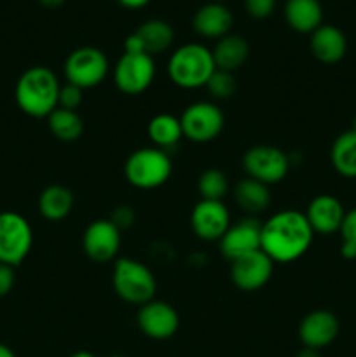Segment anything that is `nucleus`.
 <instances>
[{"label":"nucleus","instance_id":"f257e3e1","mask_svg":"<svg viewBox=\"0 0 356 357\" xmlns=\"http://www.w3.org/2000/svg\"><path fill=\"white\" fill-rule=\"evenodd\" d=\"M313 237L306 215L297 209H285L262 223L260 250L274 264H290L307 253Z\"/></svg>","mask_w":356,"mask_h":357},{"label":"nucleus","instance_id":"f03ea898","mask_svg":"<svg viewBox=\"0 0 356 357\" xmlns=\"http://www.w3.org/2000/svg\"><path fill=\"white\" fill-rule=\"evenodd\" d=\"M58 77L47 66H30L16 82L14 96L21 112L35 119H47L58 108Z\"/></svg>","mask_w":356,"mask_h":357},{"label":"nucleus","instance_id":"7ed1b4c3","mask_svg":"<svg viewBox=\"0 0 356 357\" xmlns=\"http://www.w3.org/2000/svg\"><path fill=\"white\" fill-rule=\"evenodd\" d=\"M215 70L212 51L202 44L180 45L168 61V75L181 89L206 87Z\"/></svg>","mask_w":356,"mask_h":357},{"label":"nucleus","instance_id":"20e7f679","mask_svg":"<svg viewBox=\"0 0 356 357\" xmlns=\"http://www.w3.org/2000/svg\"><path fill=\"white\" fill-rule=\"evenodd\" d=\"M112 284L119 298L140 307L154 300L157 291L154 272L145 264L133 258H119L115 261Z\"/></svg>","mask_w":356,"mask_h":357},{"label":"nucleus","instance_id":"39448f33","mask_svg":"<svg viewBox=\"0 0 356 357\" xmlns=\"http://www.w3.org/2000/svg\"><path fill=\"white\" fill-rule=\"evenodd\" d=\"M173 171L170 155L157 146L138 149L124 164V176L133 187L152 190L166 183Z\"/></svg>","mask_w":356,"mask_h":357},{"label":"nucleus","instance_id":"423d86ee","mask_svg":"<svg viewBox=\"0 0 356 357\" xmlns=\"http://www.w3.org/2000/svg\"><path fill=\"white\" fill-rule=\"evenodd\" d=\"M63 72L70 84L80 87L82 91L91 89L100 86L107 79L108 59L101 49L84 45L70 52L63 65Z\"/></svg>","mask_w":356,"mask_h":357},{"label":"nucleus","instance_id":"0eeeda50","mask_svg":"<svg viewBox=\"0 0 356 357\" xmlns=\"http://www.w3.org/2000/svg\"><path fill=\"white\" fill-rule=\"evenodd\" d=\"M34 244V230L23 215L0 213V264L16 267L28 257Z\"/></svg>","mask_w":356,"mask_h":357},{"label":"nucleus","instance_id":"6e6552de","mask_svg":"<svg viewBox=\"0 0 356 357\" xmlns=\"http://www.w3.org/2000/svg\"><path fill=\"white\" fill-rule=\"evenodd\" d=\"M184 138L194 143H208L218 138L225 126V117L218 105L212 101H195L180 115Z\"/></svg>","mask_w":356,"mask_h":357},{"label":"nucleus","instance_id":"1a4fd4ad","mask_svg":"<svg viewBox=\"0 0 356 357\" xmlns=\"http://www.w3.org/2000/svg\"><path fill=\"white\" fill-rule=\"evenodd\" d=\"M156 79V61L143 52H124L114 66V84L121 93L136 96L152 86Z\"/></svg>","mask_w":356,"mask_h":357},{"label":"nucleus","instance_id":"9d476101","mask_svg":"<svg viewBox=\"0 0 356 357\" xmlns=\"http://www.w3.org/2000/svg\"><path fill=\"white\" fill-rule=\"evenodd\" d=\"M243 169L248 178L265 185H274L285 180L290 171V157L278 146H251L243 155Z\"/></svg>","mask_w":356,"mask_h":357},{"label":"nucleus","instance_id":"9b49d317","mask_svg":"<svg viewBox=\"0 0 356 357\" xmlns=\"http://www.w3.org/2000/svg\"><path fill=\"white\" fill-rule=\"evenodd\" d=\"M274 261L262 250L251 251L230 261V279L243 291H257L272 278Z\"/></svg>","mask_w":356,"mask_h":357},{"label":"nucleus","instance_id":"f8f14e48","mask_svg":"<svg viewBox=\"0 0 356 357\" xmlns=\"http://www.w3.org/2000/svg\"><path fill=\"white\" fill-rule=\"evenodd\" d=\"M136 323L145 337L152 340H168L180 328V316L168 302L150 300L140 307Z\"/></svg>","mask_w":356,"mask_h":357},{"label":"nucleus","instance_id":"ddd939ff","mask_svg":"<svg viewBox=\"0 0 356 357\" xmlns=\"http://www.w3.org/2000/svg\"><path fill=\"white\" fill-rule=\"evenodd\" d=\"M82 248L87 258L96 264L112 261L121 248V230L110 220H96L84 230Z\"/></svg>","mask_w":356,"mask_h":357},{"label":"nucleus","instance_id":"4468645a","mask_svg":"<svg viewBox=\"0 0 356 357\" xmlns=\"http://www.w3.org/2000/svg\"><path fill=\"white\" fill-rule=\"evenodd\" d=\"M230 225L229 209L222 201L201 199L191 213V227L195 236L206 243L222 239Z\"/></svg>","mask_w":356,"mask_h":357},{"label":"nucleus","instance_id":"2eb2a0df","mask_svg":"<svg viewBox=\"0 0 356 357\" xmlns=\"http://www.w3.org/2000/svg\"><path fill=\"white\" fill-rule=\"evenodd\" d=\"M175 40V31L163 20H149L140 24L124 42V52H143L156 56L168 51Z\"/></svg>","mask_w":356,"mask_h":357},{"label":"nucleus","instance_id":"dca6fc26","mask_svg":"<svg viewBox=\"0 0 356 357\" xmlns=\"http://www.w3.org/2000/svg\"><path fill=\"white\" fill-rule=\"evenodd\" d=\"M260 232L262 222H258L255 216H246L234 225H229L222 239L218 241L220 251L227 260L234 261L251 251L260 250Z\"/></svg>","mask_w":356,"mask_h":357},{"label":"nucleus","instance_id":"f3484780","mask_svg":"<svg viewBox=\"0 0 356 357\" xmlns=\"http://www.w3.org/2000/svg\"><path fill=\"white\" fill-rule=\"evenodd\" d=\"M339 330H341V324H339L337 316L334 312H330V310H313L300 321L299 338L304 347L320 351V349L334 344Z\"/></svg>","mask_w":356,"mask_h":357},{"label":"nucleus","instance_id":"a211bd4d","mask_svg":"<svg viewBox=\"0 0 356 357\" xmlns=\"http://www.w3.org/2000/svg\"><path fill=\"white\" fill-rule=\"evenodd\" d=\"M304 215H306L307 222H309L314 234L328 236V234H334L341 230L346 211L344 206H342V202L339 201L337 197L328 194H321L316 195V197L309 202V206H307Z\"/></svg>","mask_w":356,"mask_h":357},{"label":"nucleus","instance_id":"6ab92c4d","mask_svg":"<svg viewBox=\"0 0 356 357\" xmlns=\"http://www.w3.org/2000/svg\"><path fill=\"white\" fill-rule=\"evenodd\" d=\"M234 16L222 2H209L199 7L192 17V28L205 38H222L229 35Z\"/></svg>","mask_w":356,"mask_h":357},{"label":"nucleus","instance_id":"aec40b11","mask_svg":"<svg viewBox=\"0 0 356 357\" xmlns=\"http://www.w3.org/2000/svg\"><path fill=\"white\" fill-rule=\"evenodd\" d=\"M309 47L318 61L325 63V65H335L346 56L348 40L341 28L334 26V24H321L311 33Z\"/></svg>","mask_w":356,"mask_h":357},{"label":"nucleus","instance_id":"412c9836","mask_svg":"<svg viewBox=\"0 0 356 357\" xmlns=\"http://www.w3.org/2000/svg\"><path fill=\"white\" fill-rule=\"evenodd\" d=\"M285 20L299 33H313L323 24V7L320 0H286Z\"/></svg>","mask_w":356,"mask_h":357},{"label":"nucleus","instance_id":"4be33fe9","mask_svg":"<svg viewBox=\"0 0 356 357\" xmlns=\"http://www.w3.org/2000/svg\"><path fill=\"white\" fill-rule=\"evenodd\" d=\"M216 70L234 73L250 58V44L241 35H225L218 38L212 51Z\"/></svg>","mask_w":356,"mask_h":357},{"label":"nucleus","instance_id":"5701e85b","mask_svg":"<svg viewBox=\"0 0 356 357\" xmlns=\"http://www.w3.org/2000/svg\"><path fill=\"white\" fill-rule=\"evenodd\" d=\"M234 199L241 211L248 213V216H257L271 206V190L269 185L246 176L237 181L234 188Z\"/></svg>","mask_w":356,"mask_h":357},{"label":"nucleus","instance_id":"b1692460","mask_svg":"<svg viewBox=\"0 0 356 357\" xmlns=\"http://www.w3.org/2000/svg\"><path fill=\"white\" fill-rule=\"evenodd\" d=\"M73 194L63 185H49L38 197V211L49 222H61L72 213Z\"/></svg>","mask_w":356,"mask_h":357},{"label":"nucleus","instance_id":"393cba45","mask_svg":"<svg viewBox=\"0 0 356 357\" xmlns=\"http://www.w3.org/2000/svg\"><path fill=\"white\" fill-rule=\"evenodd\" d=\"M147 132H149V138L152 139L154 145L164 152L168 149L177 146L180 139L184 138L180 117H175L171 114H157L156 117L150 119Z\"/></svg>","mask_w":356,"mask_h":357},{"label":"nucleus","instance_id":"a878e982","mask_svg":"<svg viewBox=\"0 0 356 357\" xmlns=\"http://www.w3.org/2000/svg\"><path fill=\"white\" fill-rule=\"evenodd\" d=\"M334 169L344 178H356V132L346 131L335 138L330 150Z\"/></svg>","mask_w":356,"mask_h":357},{"label":"nucleus","instance_id":"bb28decb","mask_svg":"<svg viewBox=\"0 0 356 357\" xmlns=\"http://www.w3.org/2000/svg\"><path fill=\"white\" fill-rule=\"evenodd\" d=\"M47 126L54 138L65 143L77 142L84 132L82 117L77 112L65 110L59 107L47 117Z\"/></svg>","mask_w":356,"mask_h":357},{"label":"nucleus","instance_id":"cd10ccee","mask_svg":"<svg viewBox=\"0 0 356 357\" xmlns=\"http://www.w3.org/2000/svg\"><path fill=\"white\" fill-rule=\"evenodd\" d=\"M198 190L201 199L206 201H222L229 192V180L225 173L220 169H206L202 171L198 180Z\"/></svg>","mask_w":356,"mask_h":357},{"label":"nucleus","instance_id":"c85d7f7f","mask_svg":"<svg viewBox=\"0 0 356 357\" xmlns=\"http://www.w3.org/2000/svg\"><path fill=\"white\" fill-rule=\"evenodd\" d=\"M209 94H212L215 100H229L230 96H234L237 89V82L234 73L230 72H223V70H215L213 75L209 77L208 84Z\"/></svg>","mask_w":356,"mask_h":357},{"label":"nucleus","instance_id":"c756f323","mask_svg":"<svg viewBox=\"0 0 356 357\" xmlns=\"http://www.w3.org/2000/svg\"><path fill=\"white\" fill-rule=\"evenodd\" d=\"M84 91L80 87L73 86V84L66 82L65 86L59 87V96H58V107L65 108V110L77 112V108L82 105L84 100Z\"/></svg>","mask_w":356,"mask_h":357},{"label":"nucleus","instance_id":"7c9ffc66","mask_svg":"<svg viewBox=\"0 0 356 357\" xmlns=\"http://www.w3.org/2000/svg\"><path fill=\"white\" fill-rule=\"evenodd\" d=\"M276 0H244V9L255 20H265L272 14Z\"/></svg>","mask_w":356,"mask_h":357},{"label":"nucleus","instance_id":"2f4dec72","mask_svg":"<svg viewBox=\"0 0 356 357\" xmlns=\"http://www.w3.org/2000/svg\"><path fill=\"white\" fill-rule=\"evenodd\" d=\"M135 216H136L135 211H133L129 206H119V208L114 211V215H112L110 222L114 223L119 230H124V229H129V227L135 223Z\"/></svg>","mask_w":356,"mask_h":357},{"label":"nucleus","instance_id":"473e14b6","mask_svg":"<svg viewBox=\"0 0 356 357\" xmlns=\"http://www.w3.org/2000/svg\"><path fill=\"white\" fill-rule=\"evenodd\" d=\"M339 232H341L342 241L351 243L356 246V208H353L351 211L346 213L344 222H342V227Z\"/></svg>","mask_w":356,"mask_h":357},{"label":"nucleus","instance_id":"72a5a7b5","mask_svg":"<svg viewBox=\"0 0 356 357\" xmlns=\"http://www.w3.org/2000/svg\"><path fill=\"white\" fill-rule=\"evenodd\" d=\"M14 288V267L0 264V296H6Z\"/></svg>","mask_w":356,"mask_h":357},{"label":"nucleus","instance_id":"f704fd0d","mask_svg":"<svg viewBox=\"0 0 356 357\" xmlns=\"http://www.w3.org/2000/svg\"><path fill=\"white\" fill-rule=\"evenodd\" d=\"M341 255L346 258V260H355V258H356V246H355V244L342 241Z\"/></svg>","mask_w":356,"mask_h":357},{"label":"nucleus","instance_id":"c9c22d12","mask_svg":"<svg viewBox=\"0 0 356 357\" xmlns=\"http://www.w3.org/2000/svg\"><path fill=\"white\" fill-rule=\"evenodd\" d=\"M122 7H128V9H142L145 7L150 0H117Z\"/></svg>","mask_w":356,"mask_h":357},{"label":"nucleus","instance_id":"e433bc0d","mask_svg":"<svg viewBox=\"0 0 356 357\" xmlns=\"http://www.w3.org/2000/svg\"><path fill=\"white\" fill-rule=\"evenodd\" d=\"M38 2L47 9H56V7H61L66 0H38Z\"/></svg>","mask_w":356,"mask_h":357},{"label":"nucleus","instance_id":"4c0bfd02","mask_svg":"<svg viewBox=\"0 0 356 357\" xmlns=\"http://www.w3.org/2000/svg\"><path fill=\"white\" fill-rule=\"evenodd\" d=\"M297 357H320V352L314 351V349H309V347H304L302 351L299 352V356Z\"/></svg>","mask_w":356,"mask_h":357},{"label":"nucleus","instance_id":"58836bf2","mask_svg":"<svg viewBox=\"0 0 356 357\" xmlns=\"http://www.w3.org/2000/svg\"><path fill=\"white\" fill-rule=\"evenodd\" d=\"M0 357H16L13 351H10V347H7V345L0 344Z\"/></svg>","mask_w":356,"mask_h":357},{"label":"nucleus","instance_id":"ea45409f","mask_svg":"<svg viewBox=\"0 0 356 357\" xmlns=\"http://www.w3.org/2000/svg\"><path fill=\"white\" fill-rule=\"evenodd\" d=\"M70 357H96V356L91 354V352H87V351H79V352H75V354H72Z\"/></svg>","mask_w":356,"mask_h":357},{"label":"nucleus","instance_id":"a19ab883","mask_svg":"<svg viewBox=\"0 0 356 357\" xmlns=\"http://www.w3.org/2000/svg\"><path fill=\"white\" fill-rule=\"evenodd\" d=\"M351 131L356 132V117H355V121H353V129H351Z\"/></svg>","mask_w":356,"mask_h":357},{"label":"nucleus","instance_id":"79ce46f5","mask_svg":"<svg viewBox=\"0 0 356 357\" xmlns=\"http://www.w3.org/2000/svg\"><path fill=\"white\" fill-rule=\"evenodd\" d=\"M216 2H225V0H216Z\"/></svg>","mask_w":356,"mask_h":357},{"label":"nucleus","instance_id":"37998d69","mask_svg":"<svg viewBox=\"0 0 356 357\" xmlns=\"http://www.w3.org/2000/svg\"><path fill=\"white\" fill-rule=\"evenodd\" d=\"M112 357H124V356H112Z\"/></svg>","mask_w":356,"mask_h":357}]
</instances>
